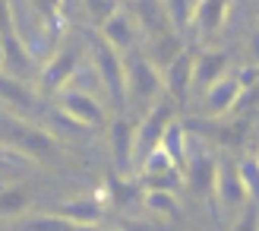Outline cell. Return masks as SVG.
<instances>
[{
	"instance_id": "12",
	"label": "cell",
	"mask_w": 259,
	"mask_h": 231,
	"mask_svg": "<svg viewBox=\"0 0 259 231\" xmlns=\"http://www.w3.org/2000/svg\"><path fill=\"white\" fill-rule=\"evenodd\" d=\"M231 0H196L190 10V29L196 35H218L228 22Z\"/></svg>"
},
{
	"instance_id": "4",
	"label": "cell",
	"mask_w": 259,
	"mask_h": 231,
	"mask_svg": "<svg viewBox=\"0 0 259 231\" xmlns=\"http://www.w3.org/2000/svg\"><path fill=\"white\" fill-rule=\"evenodd\" d=\"M57 111L67 121H73L76 127H82V130H95V127H105L108 124L105 105H101L89 89L73 86V83L57 92Z\"/></svg>"
},
{
	"instance_id": "19",
	"label": "cell",
	"mask_w": 259,
	"mask_h": 231,
	"mask_svg": "<svg viewBox=\"0 0 259 231\" xmlns=\"http://www.w3.org/2000/svg\"><path fill=\"white\" fill-rule=\"evenodd\" d=\"M158 146L167 149V156L177 162V168H180V171L187 168V162H190V139H187V127L180 124L177 118L167 124V130H164V136H161V143H158Z\"/></svg>"
},
{
	"instance_id": "1",
	"label": "cell",
	"mask_w": 259,
	"mask_h": 231,
	"mask_svg": "<svg viewBox=\"0 0 259 231\" xmlns=\"http://www.w3.org/2000/svg\"><path fill=\"white\" fill-rule=\"evenodd\" d=\"M0 143H7L13 152H19L32 162H51L60 152L57 136L51 130H41L19 114H7V111H0Z\"/></svg>"
},
{
	"instance_id": "22",
	"label": "cell",
	"mask_w": 259,
	"mask_h": 231,
	"mask_svg": "<svg viewBox=\"0 0 259 231\" xmlns=\"http://www.w3.org/2000/svg\"><path fill=\"white\" fill-rule=\"evenodd\" d=\"M79 10L85 13V19L95 25V29H101L114 13H117V0H79Z\"/></svg>"
},
{
	"instance_id": "25",
	"label": "cell",
	"mask_w": 259,
	"mask_h": 231,
	"mask_svg": "<svg viewBox=\"0 0 259 231\" xmlns=\"http://www.w3.org/2000/svg\"><path fill=\"white\" fill-rule=\"evenodd\" d=\"M247 57H250V63L253 67H259V25L250 32V38H247Z\"/></svg>"
},
{
	"instance_id": "17",
	"label": "cell",
	"mask_w": 259,
	"mask_h": 231,
	"mask_svg": "<svg viewBox=\"0 0 259 231\" xmlns=\"http://www.w3.org/2000/svg\"><path fill=\"white\" fill-rule=\"evenodd\" d=\"M29 7L35 13L38 25H41L48 35H60L63 22H67V7H63V0H29Z\"/></svg>"
},
{
	"instance_id": "20",
	"label": "cell",
	"mask_w": 259,
	"mask_h": 231,
	"mask_svg": "<svg viewBox=\"0 0 259 231\" xmlns=\"http://www.w3.org/2000/svg\"><path fill=\"white\" fill-rule=\"evenodd\" d=\"M174 171H180V168H177V162L167 156L164 146H155L149 156L139 162V181H146V177H164V174H174Z\"/></svg>"
},
{
	"instance_id": "21",
	"label": "cell",
	"mask_w": 259,
	"mask_h": 231,
	"mask_svg": "<svg viewBox=\"0 0 259 231\" xmlns=\"http://www.w3.org/2000/svg\"><path fill=\"white\" fill-rule=\"evenodd\" d=\"M29 206H32V197L25 194L22 187H4L0 190V215L13 219V215L29 212Z\"/></svg>"
},
{
	"instance_id": "3",
	"label": "cell",
	"mask_w": 259,
	"mask_h": 231,
	"mask_svg": "<svg viewBox=\"0 0 259 231\" xmlns=\"http://www.w3.org/2000/svg\"><path fill=\"white\" fill-rule=\"evenodd\" d=\"M161 95H164L161 70L142 54L126 57V108H136L139 114H146Z\"/></svg>"
},
{
	"instance_id": "16",
	"label": "cell",
	"mask_w": 259,
	"mask_h": 231,
	"mask_svg": "<svg viewBox=\"0 0 259 231\" xmlns=\"http://www.w3.org/2000/svg\"><path fill=\"white\" fill-rule=\"evenodd\" d=\"M0 101L7 108H25L32 111L38 105V92L32 89L29 80H19V76H10L0 70Z\"/></svg>"
},
{
	"instance_id": "29",
	"label": "cell",
	"mask_w": 259,
	"mask_h": 231,
	"mask_svg": "<svg viewBox=\"0 0 259 231\" xmlns=\"http://www.w3.org/2000/svg\"><path fill=\"white\" fill-rule=\"evenodd\" d=\"M256 159H259V152H256Z\"/></svg>"
},
{
	"instance_id": "26",
	"label": "cell",
	"mask_w": 259,
	"mask_h": 231,
	"mask_svg": "<svg viewBox=\"0 0 259 231\" xmlns=\"http://www.w3.org/2000/svg\"><path fill=\"white\" fill-rule=\"evenodd\" d=\"M13 159H19V152H13L7 143H0V171H7L13 165Z\"/></svg>"
},
{
	"instance_id": "8",
	"label": "cell",
	"mask_w": 259,
	"mask_h": 231,
	"mask_svg": "<svg viewBox=\"0 0 259 231\" xmlns=\"http://www.w3.org/2000/svg\"><path fill=\"white\" fill-rule=\"evenodd\" d=\"M243 92H247V89H243V83L237 76H222V80H215L202 92V105H205L202 111L209 114V118H228V114L237 108Z\"/></svg>"
},
{
	"instance_id": "6",
	"label": "cell",
	"mask_w": 259,
	"mask_h": 231,
	"mask_svg": "<svg viewBox=\"0 0 259 231\" xmlns=\"http://www.w3.org/2000/svg\"><path fill=\"white\" fill-rule=\"evenodd\" d=\"M111 159H114V171L130 177L136 168V121H130L126 114H117L111 124Z\"/></svg>"
},
{
	"instance_id": "23",
	"label": "cell",
	"mask_w": 259,
	"mask_h": 231,
	"mask_svg": "<svg viewBox=\"0 0 259 231\" xmlns=\"http://www.w3.org/2000/svg\"><path fill=\"white\" fill-rule=\"evenodd\" d=\"M240 165V177L247 184V194H250V203L259 206V159H243L237 162Z\"/></svg>"
},
{
	"instance_id": "2",
	"label": "cell",
	"mask_w": 259,
	"mask_h": 231,
	"mask_svg": "<svg viewBox=\"0 0 259 231\" xmlns=\"http://www.w3.org/2000/svg\"><path fill=\"white\" fill-rule=\"evenodd\" d=\"M89 60H92L95 76L101 80V89L108 92L114 111L123 114L126 111V60L120 57V51L111 48L98 32V35H89Z\"/></svg>"
},
{
	"instance_id": "28",
	"label": "cell",
	"mask_w": 259,
	"mask_h": 231,
	"mask_svg": "<svg viewBox=\"0 0 259 231\" xmlns=\"http://www.w3.org/2000/svg\"><path fill=\"white\" fill-rule=\"evenodd\" d=\"M0 70H4V35H0Z\"/></svg>"
},
{
	"instance_id": "7",
	"label": "cell",
	"mask_w": 259,
	"mask_h": 231,
	"mask_svg": "<svg viewBox=\"0 0 259 231\" xmlns=\"http://www.w3.org/2000/svg\"><path fill=\"white\" fill-rule=\"evenodd\" d=\"M215 200L222 203V209H231V212H240V209L250 203L247 184H243V177H240V165L218 162V177H215Z\"/></svg>"
},
{
	"instance_id": "11",
	"label": "cell",
	"mask_w": 259,
	"mask_h": 231,
	"mask_svg": "<svg viewBox=\"0 0 259 231\" xmlns=\"http://www.w3.org/2000/svg\"><path fill=\"white\" fill-rule=\"evenodd\" d=\"M231 70V54L222 48H202L199 54H193V89H209L215 80L228 76Z\"/></svg>"
},
{
	"instance_id": "27",
	"label": "cell",
	"mask_w": 259,
	"mask_h": 231,
	"mask_svg": "<svg viewBox=\"0 0 259 231\" xmlns=\"http://www.w3.org/2000/svg\"><path fill=\"white\" fill-rule=\"evenodd\" d=\"M63 7H67V16H70V13L79 7V0H63Z\"/></svg>"
},
{
	"instance_id": "9",
	"label": "cell",
	"mask_w": 259,
	"mask_h": 231,
	"mask_svg": "<svg viewBox=\"0 0 259 231\" xmlns=\"http://www.w3.org/2000/svg\"><path fill=\"white\" fill-rule=\"evenodd\" d=\"M38 60L32 54V48L25 45V38L19 35V29H13L4 35V73L19 76V80H32L38 76Z\"/></svg>"
},
{
	"instance_id": "15",
	"label": "cell",
	"mask_w": 259,
	"mask_h": 231,
	"mask_svg": "<svg viewBox=\"0 0 259 231\" xmlns=\"http://www.w3.org/2000/svg\"><path fill=\"white\" fill-rule=\"evenodd\" d=\"M136 32H139V25H136V19H133V13H126V10H120V7H117V13H114L105 25H101V38H105L111 48H117L120 54L133 51Z\"/></svg>"
},
{
	"instance_id": "18",
	"label": "cell",
	"mask_w": 259,
	"mask_h": 231,
	"mask_svg": "<svg viewBox=\"0 0 259 231\" xmlns=\"http://www.w3.org/2000/svg\"><path fill=\"white\" fill-rule=\"evenodd\" d=\"M142 206L152 215H161V219H177L180 215V200H177L174 190H167V187H146Z\"/></svg>"
},
{
	"instance_id": "10",
	"label": "cell",
	"mask_w": 259,
	"mask_h": 231,
	"mask_svg": "<svg viewBox=\"0 0 259 231\" xmlns=\"http://www.w3.org/2000/svg\"><path fill=\"white\" fill-rule=\"evenodd\" d=\"M161 80H164V92L184 108L190 101V92H193V54L190 51H180V54L167 63L161 70Z\"/></svg>"
},
{
	"instance_id": "24",
	"label": "cell",
	"mask_w": 259,
	"mask_h": 231,
	"mask_svg": "<svg viewBox=\"0 0 259 231\" xmlns=\"http://www.w3.org/2000/svg\"><path fill=\"white\" fill-rule=\"evenodd\" d=\"M13 29H19V25H16V10H13V0H0V35H7Z\"/></svg>"
},
{
	"instance_id": "13",
	"label": "cell",
	"mask_w": 259,
	"mask_h": 231,
	"mask_svg": "<svg viewBox=\"0 0 259 231\" xmlns=\"http://www.w3.org/2000/svg\"><path fill=\"white\" fill-rule=\"evenodd\" d=\"M111 206L108 197H85V200H67L54 209L57 219H63V225H98L105 219V209Z\"/></svg>"
},
{
	"instance_id": "5",
	"label": "cell",
	"mask_w": 259,
	"mask_h": 231,
	"mask_svg": "<svg viewBox=\"0 0 259 231\" xmlns=\"http://www.w3.org/2000/svg\"><path fill=\"white\" fill-rule=\"evenodd\" d=\"M76 70H79V48L70 42H60L38 70V89L48 95H57L60 89H67L76 80Z\"/></svg>"
},
{
	"instance_id": "14",
	"label": "cell",
	"mask_w": 259,
	"mask_h": 231,
	"mask_svg": "<svg viewBox=\"0 0 259 231\" xmlns=\"http://www.w3.org/2000/svg\"><path fill=\"white\" fill-rule=\"evenodd\" d=\"M215 177H218V162L212 156H190L184 168V181L196 197H215Z\"/></svg>"
}]
</instances>
